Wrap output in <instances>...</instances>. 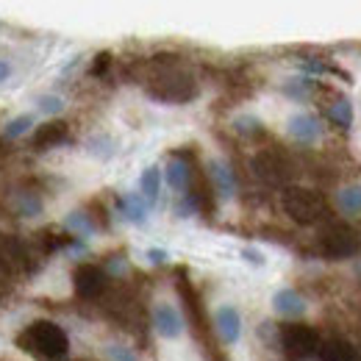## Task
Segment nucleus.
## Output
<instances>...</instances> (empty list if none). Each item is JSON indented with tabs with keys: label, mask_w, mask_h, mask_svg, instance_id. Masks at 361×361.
Returning a JSON list of instances; mask_svg holds the SVG:
<instances>
[{
	"label": "nucleus",
	"mask_w": 361,
	"mask_h": 361,
	"mask_svg": "<svg viewBox=\"0 0 361 361\" xmlns=\"http://www.w3.org/2000/svg\"><path fill=\"white\" fill-rule=\"evenodd\" d=\"M17 348L42 361H67L70 339L61 325L50 319H37L17 334Z\"/></svg>",
	"instance_id": "obj_1"
},
{
	"label": "nucleus",
	"mask_w": 361,
	"mask_h": 361,
	"mask_svg": "<svg viewBox=\"0 0 361 361\" xmlns=\"http://www.w3.org/2000/svg\"><path fill=\"white\" fill-rule=\"evenodd\" d=\"M156 64H159V70L147 81L150 97H156L161 103H189L197 97V84L186 70L176 67L173 61H167V64L156 61Z\"/></svg>",
	"instance_id": "obj_2"
},
{
	"label": "nucleus",
	"mask_w": 361,
	"mask_h": 361,
	"mask_svg": "<svg viewBox=\"0 0 361 361\" xmlns=\"http://www.w3.org/2000/svg\"><path fill=\"white\" fill-rule=\"evenodd\" d=\"M281 203H283V212L289 214V220H295L298 226H319L331 217L328 197L322 192H314V189L286 186Z\"/></svg>",
	"instance_id": "obj_3"
},
{
	"label": "nucleus",
	"mask_w": 361,
	"mask_h": 361,
	"mask_svg": "<svg viewBox=\"0 0 361 361\" xmlns=\"http://www.w3.org/2000/svg\"><path fill=\"white\" fill-rule=\"evenodd\" d=\"M361 250V233L348 223H328L319 231V253L325 259L342 262V259H353Z\"/></svg>",
	"instance_id": "obj_4"
},
{
	"label": "nucleus",
	"mask_w": 361,
	"mask_h": 361,
	"mask_svg": "<svg viewBox=\"0 0 361 361\" xmlns=\"http://www.w3.org/2000/svg\"><path fill=\"white\" fill-rule=\"evenodd\" d=\"M278 339H281V350L295 361L312 359L314 353H319V334L312 325H306V322H286V325H281Z\"/></svg>",
	"instance_id": "obj_5"
},
{
	"label": "nucleus",
	"mask_w": 361,
	"mask_h": 361,
	"mask_svg": "<svg viewBox=\"0 0 361 361\" xmlns=\"http://www.w3.org/2000/svg\"><path fill=\"white\" fill-rule=\"evenodd\" d=\"M178 295L180 300H183V309H186V317H189V325H192V334L200 339V345H203V350H206V356H209V350L214 348L212 345V334H209V319H206V309H203V300H200V292L195 289V283L183 275V270L178 272Z\"/></svg>",
	"instance_id": "obj_6"
},
{
	"label": "nucleus",
	"mask_w": 361,
	"mask_h": 361,
	"mask_svg": "<svg viewBox=\"0 0 361 361\" xmlns=\"http://www.w3.org/2000/svg\"><path fill=\"white\" fill-rule=\"evenodd\" d=\"M250 167H253L256 178H262L267 186H283V189H286L289 180L295 178V164L289 161V156L281 153V150H272V147L259 150V153L253 156Z\"/></svg>",
	"instance_id": "obj_7"
},
{
	"label": "nucleus",
	"mask_w": 361,
	"mask_h": 361,
	"mask_svg": "<svg viewBox=\"0 0 361 361\" xmlns=\"http://www.w3.org/2000/svg\"><path fill=\"white\" fill-rule=\"evenodd\" d=\"M73 286H75V295L84 298V300H94L106 292L109 286V275L103 267L97 264H78L73 272Z\"/></svg>",
	"instance_id": "obj_8"
},
{
	"label": "nucleus",
	"mask_w": 361,
	"mask_h": 361,
	"mask_svg": "<svg viewBox=\"0 0 361 361\" xmlns=\"http://www.w3.org/2000/svg\"><path fill=\"white\" fill-rule=\"evenodd\" d=\"M153 325H156L159 336H164V339H178L183 334V319H180L178 309L170 303H159L153 309Z\"/></svg>",
	"instance_id": "obj_9"
},
{
	"label": "nucleus",
	"mask_w": 361,
	"mask_h": 361,
	"mask_svg": "<svg viewBox=\"0 0 361 361\" xmlns=\"http://www.w3.org/2000/svg\"><path fill=\"white\" fill-rule=\"evenodd\" d=\"M214 328L220 334V339L226 345H236L239 336H242V314L233 309V306H220L217 314H214Z\"/></svg>",
	"instance_id": "obj_10"
},
{
	"label": "nucleus",
	"mask_w": 361,
	"mask_h": 361,
	"mask_svg": "<svg viewBox=\"0 0 361 361\" xmlns=\"http://www.w3.org/2000/svg\"><path fill=\"white\" fill-rule=\"evenodd\" d=\"M272 309H275V314L283 317V319H295V317L306 314V300L295 289H278L272 295Z\"/></svg>",
	"instance_id": "obj_11"
},
{
	"label": "nucleus",
	"mask_w": 361,
	"mask_h": 361,
	"mask_svg": "<svg viewBox=\"0 0 361 361\" xmlns=\"http://www.w3.org/2000/svg\"><path fill=\"white\" fill-rule=\"evenodd\" d=\"M61 142H67V123H61V120H47L45 126H39L34 131V139H31L34 150H50Z\"/></svg>",
	"instance_id": "obj_12"
},
{
	"label": "nucleus",
	"mask_w": 361,
	"mask_h": 361,
	"mask_svg": "<svg viewBox=\"0 0 361 361\" xmlns=\"http://www.w3.org/2000/svg\"><path fill=\"white\" fill-rule=\"evenodd\" d=\"M289 136L300 145H312L319 136V120L312 117V114H292L289 117V126H286Z\"/></svg>",
	"instance_id": "obj_13"
},
{
	"label": "nucleus",
	"mask_w": 361,
	"mask_h": 361,
	"mask_svg": "<svg viewBox=\"0 0 361 361\" xmlns=\"http://www.w3.org/2000/svg\"><path fill=\"white\" fill-rule=\"evenodd\" d=\"M209 176H212V183H214V192L220 195V197H233L236 195V178H233V170L228 167L226 161H220V159H214L212 164H209Z\"/></svg>",
	"instance_id": "obj_14"
},
{
	"label": "nucleus",
	"mask_w": 361,
	"mask_h": 361,
	"mask_svg": "<svg viewBox=\"0 0 361 361\" xmlns=\"http://www.w3.org/2000/svg\"><path fill=\"white\" fill-rule=\"evenodd\" d=\"M164 183H167L173 192L189 189V183H192V167H189V161H183L180 156L170 159L167 167H164Z\"/></svg>",
	"instance_id": "obj_15"
},
{
	"label": "nucleus",
	"mask_w": 361,
	"mask_h": 361,
	"mask_svg": "<svg viewBox=\"0 0 361 361\" xmlns=\"http://www.w3.org/2000/svg\"><path fill=\"white\" fill-rule=\"evenodd\" d=\"M117 209H120L123 220H128V223H134V226H142V223L147 220L150 203H147L142 195H126V197H120Z\"/></svg>",
	"instance_id": "obj_16"
},
{
	"label": "nucleus",
	"mask_w": 361,
	"mask_h": 361,
	"mask_svg": "<svg viewBox=\"0 0 361 361\" xmlns=\"http://www.w3.org/2000/svg\"><path fill=\"white\" fill-rule=\"evenodd\" d=\"M319 359L322 361H361V356L350 342H345V339H328L325 345H319Z\"/></svg>",
	"instance_id": "obj_17"
},
{
	"label": "nucleus",
	"mask_w": 361,
	"mask_h": 361,
	"mask_svg": "<svg viewBox=\"0 0 361 361\" xmlns=\"http://www.w3.org/2000/svg\"><path fill=\"white\" fill-rule=\"evenodd\" d=\"M14 212L20 217H37V214H42V197L31 189H23L14 195Z\"/></svg>",
	"instance_id": "obj_18"
},
{
	"label": "nucleus",
	"mask_w": 361,
	"mask_h": 361,
	"mask_svg": "<svg viewBox=\"0 0 361 361\" xmlns=\"http://www.w3.org/2000/svg\"><path fill=\"white\" fill-rule=\"evenodd\" d=\"M64 228H67L70 236H75V239H87V236L94 233L92 214H87V212H70V214L64 217Z\"/></svg>",
	"instance_id": "obj_19"
},
{
	"label": "nucleus",
	"mask_w": 361,
	"mask_h": 361,
	"mask_svg": "<svg viewBox=\"0 0 361 361\" xmlns=\"http://www.w3.org/2000/svg\"><path fill=\"white\" fill-rule=\"evenodd\" d=\"M139 195L153 206L156 200H159V192H161V170L159 167H147L145 173H142V178H139Z\"/></svg>",
	"instance_id": "obj_20"
},
{
	"label": "nucleus",
	"mask_w": 361,
	"mask_h": 361,
	"mask_svg": "<svg viewBox=\"0 0 361 361\" xmlns=\"http://www.w3.org/2000/svg\"><path fill=\"white\" fill-rule=\"evenodd\" d=\"M328 120H334L339 128H350L353 126V103L348 97H336L328 106Z\"/></svg>",
	"instance_id": "obj_21"
},
{
	"label": "nucleus",
	"mask_w": 361,
	"mask_h": 361,
	"mask_svg": "<svg viewBox=\"0 0 361 361\" xmlns=\"http://www.w3.org/2000/svg\"><path fill=\"white\" fill-rule=\"evenodd\" d=\"M336 203H339V209H342L345 214H361V186H348V189H342L339 197H336Z\"/></svg>",
	"instance_id": "obj_22"
},
{
	"label": "nucleus",
	"mask_w": 361,
	"mask_h": 361,
	"mask_svg": "<svg viewBox=\"0 0 361 361\" xmlns=\"http://www.w3.org/2000/svg\"><path fill=\"white\" fill-rule=\"evenodd\" d=\"M31 126H34V117L31 114H20V117H14V120H8V126H6V139H20V136H25L31 131Z\"/></svg>",
	"instance_id": "obj_23"
},
{
	"label": "nucleus",
	"mask_w": 361,
	"mask_h": 361,
	"mask_svg": "<svg viewBox=\"0 0 361 361\" xmlns=\"http://www.w3.org/2000/svg\"><path fill=\"white\" fill-rule=\"evenodd\" d=\"M233 128H236L242 136H256L264 131L262 123H259L256 117H247V114H245V117H236V120H233Z\"/></svg>",
	"instance_id": "obj_24"
},
{
	"label": "nucleus",
	"mask_w": 361,
	"mask_h": 361,
	"mask_svg": "<svg viewBox=\"0 0 361 361\" xmlns=\"http://www.w3.org/2000/svg\"><path fill=\"white\" fill-rule=\"evenodd\" d=\"M37 103H39V111H45V114H59L64 109V100L56 94H42Z\"/></svg>",
	"instance_id": "obj_25"
},
{
	"label": "nucleus",
	"mask_w": 361,
	"mask_h": 361,
	"mask_svg": "<svg viewBox=\"0 0 361 361\" xmlns=\"http://www.w3.org/2000/svg\"><path fill=\"white\" fill-rule=\"evenodd\" d=\"M106 356L111 361H136V353L131 348H123V345H109L106 348Z\"/></svg>",
	"instance_id": "obj_26"
},
{
	"label": "nucleus",
	"mask_w": 361,
	"mask_h": 361,
	"mask_svg": "<svg viewBox=\"0 0 361 361\" xmlns=\"http://www.w3.org/2000/svg\"><path fill=\"white\" fill-rule=\"evenodd\" d=\"M111 67V53H97L92 61V75H106V70Z\"/></svg>",
	"instance_id": "obj_27"
},
{
	"label": "nucleus",
	"mask_w": 361,
	"mask_h": 361,
	"mask_svg": "<svg viewBox=\"0 0 361 361\" xmlns=\"http://www.w3.org/2000/svg\"><path fill=\"white\" fill-rule=\"evenodd\" d=\"M242 256H245V262H247V264H253V267H262V264H264V256H262L259 250H253V247H245V250H242Z\"/></svg>",
	"instance_id": "obj_28"
},
{
	"label": "nucleus",
	"mask_w": 361,
	"mask_h": 361,
	"mask_svg": "<svg viewBox=\"0 0 361 361\" xmlns=\"http://www.w3.org/2000/svg\"><path fill=\"white\" fill-rule=\"evenodd\" d=\"M147 262H150V264H164V262H167V250L150 247V250H147Z\"/></svg>",
	"instance_id": "obj_29"
},
{
	"label": "nucleus",
	"mask_w": 361,
	"mask_h": 361,
	"mask_svg": "<svg viewBox=\"0 0 361 361\" xmlns=\"http://www.w3.org/2000/svg\"><path fill=\"white\" fill-rule=\"evenodd\" d=\"M8 75H11V64H8L6 59H0V84H3Z\"/></svg>",
	"instance_id": "obj_30"
},
{
	"label": "nucleus",
	"mask_w": 361,
	"mask_h": 361,
	"mask_svg": "<svg viewBox=\"0 0 361 361\" xmlns=\"http://www.w3.org/2000/svg\"><path fill=\"white\" fill-rule=\"evenodd\" d=\"M359 309H361V295H359Z\"/></svg>",
	"instance_id": "obj_31"
}]
</instances>
